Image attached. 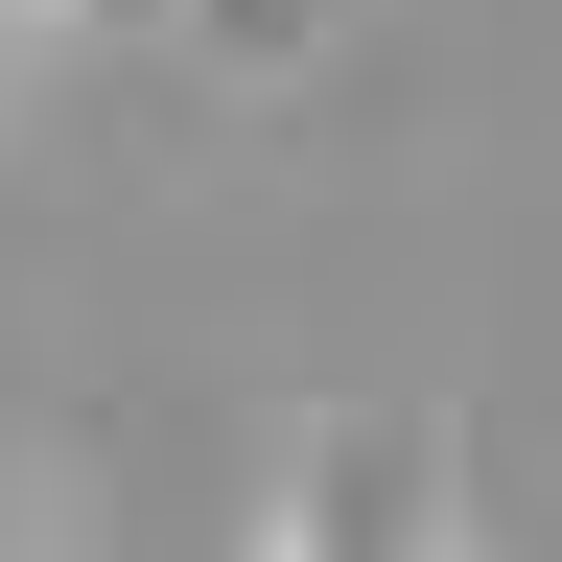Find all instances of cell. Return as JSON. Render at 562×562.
Masks as SVG:
<instances>
[{"label":"cell","mask_w":562,"mask_h":562,"mask_svg":"<svg viewBox=\"0 0 562 562\" xmlns=\"http://www.w3.org/2000/svg\"><path fill=\"white\" fill-rule=\"evenodd\" d=\"M258 562H446V516H422V469L375 446V422H305V469H281Z\"/></svg>","instance_id":"1"},{"label":"cell","mask_w":562,"mask_h":562,"mask_svg":"<svg viewBox=\"0 0 562 562\" xmlns=\"http://www.w3.org/2000/svg\"><path fill=\"white\" fill-rule=\"evenodd\" d=\"M24 24H47V0H0V47H24Z\"/></svg>","instance_id":"2"}]
</instances>
